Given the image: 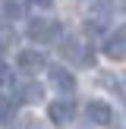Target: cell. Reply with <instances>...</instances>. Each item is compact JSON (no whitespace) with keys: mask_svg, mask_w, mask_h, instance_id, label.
<instances>
[{"mask_svg":"<svg viewBox=\"0 0 126 129\" xmlns=\"http://www.w3.org/2000/svg\"><path fill=\"white\" fill-rule=\"evenodd\" d=\"M19 129H44V126H41V120L28 117V120H22V123H19Z\"/></svg>","mask_w":126,"mask_h":129,"instance_id":"4fadbf2b","label":"cell"},{"mask_svg":"<svg viewBox=\"0 0 126 129\" xmlns=\"http://www.w3.org/2000/svg\"><path fill=\"white\" fill-rule=\"evenodd\" d=\"M85 117H88V123H94V126H110L113 123V107L107 104V101H88L85 104Z\"/></svg>","mask_w":126,"mask_h":129,"instance_id":"52a82bcc","label":"cell"},{"mask_svg":"<svg viewBox=\"0 0 126 129\" xmlns=\"http://www.w3.org/2000/svg\"><path fill=\"white\" fill-rule=\"evenodd\" d=\"M82 129H91V126H82Z\"/></svg>","mask_w":126,"mask_h":129,"instance_id":"9a60e30c","label":"cell"},{"mask_svg":"<svg viewBox=\"0 0 126 129\" xmlns=\"http://www.w3.org/2000/svg\"><path fill=\"white\" fill-rule=\"evenodd\" d=\"M113 13H117V3L113 0H91V10H88V28L98 31L107 28L113 22Z\"/></svg>","mask_w":126,"mask_h":129,"instance_id":"3957f363","label":"cell"},{"mask_svg":"<svg viewBox=\"0 0 126 129\" xmlns=\"http://www.w3.org/2000/svg\"><path fill=\"white\" fill-rule=\"evenodd\" d=\"M25 6L19 3V0H0V19L3 22H16V19H22Z\"/></svg>","mask_w":126,"mask_h":129,"instance_id":"8fae6325","label":"cell"},{"mask_svg":"<svg viewBox=\"0 0 126 129\" xmlns=\"http://www.w3.org/2000/svg\"><path fill=\"white\" fill-rule=\"evenodd\" d=\"M60 54H63V60L76 63V66H91L94 63V50L82 38H73V35H66V41H60Z\"/></svg>","mask_w":126,"mask_h":129,"instance_id":"7a4b0ae2","label":"cell"},{"mask_svg":"<svg viewBox=\"0 0 126 129\" xmlns=\"http://www.w3.org/2000/svg\"><path fill=\"white\" fill-rule=\"evenodd\" d=\"M25 35L35 44H50V41H57V38H63V25L57 22V19H50V16H35L25 25Z\"/></svg>","mask_w":126,"mask_h":129,"instance_id":"6da1fadb","label":"cell"},{"mask_svg":"<svg viewBox=\"0 0 126 129\" xmlns=\"http://www.w3.org/2000/svg\"><path fill=\"white\" fill-rule=\"evenodd\" d=\"M73 117H76V104H73V98H57V101H50V107H47V120L54 126H66V123H73Z\"/></svg>","mask_w":126,"mask_h":129,"instance_id":"5b68a950","label":"cell"},{"mask_svg":"<svg viewBox=\"0 0 126 129\" xmlns=\"http://www.w3.org/2000/svg\"><path fill=\"white\" fill-rule=\"evenodd\" d=\"M44 54L41 50H19L16 54V66L22 69V73H38V69H44Z\"/></svg>","mask_w":126,"mask_h":129,"instance_id":"9c48e42d","label":"cell"},{"mask_svg":"<svg viewBox=\"0 0 126 129\" xmlns=\"http://www.w3.org/2000/svg\"><path fill=\"white\" fill-rule=\"evenodd\" d=\"M13 120H16V101L0 94V126H10Z\"/></svg>","mask_w":126,"mask_h":129,"instance_id":"7c38bea8","label":"cell"},{"mask_svg":"<svg viewBox=\"0 0 126 129\" xmlns=\"http://www.w3.org/2000/svg\"><path fill=\"white\" fill-rule=\"evenodd\" d=\"M101 85H107V91H113V94L126 104V76H120V73H104V76H101Z\"/></svg>","mask_w":126,"mask_h":129,"instance_id":"30bf717a","label":"cell"},{"mask_svg":"<svg viewBox=\"0 0 126 129\" xmlns=\"http://www.w3.org/2000/svg\"><path fill=\"white\" fill-rule=\"evenodd\" d=\"M104 54L110 57V60H123L126 57V25L113 28L110 35L104 38Z\"/></svg>","mask_w":126,"mask_h":129,"instance_id":"ba28073f","label":"cell"},{"mask_svg":"<svg viewBox=\"0 0 126 129\" xmlns=\"http://www.w3.org/2000/svg\"><path fill=\"white\" fill-rule=\"evenodd\" d=\"M41 98H44L41 82H35V79L13 82V101H16V104H38Z\"/></svg>","mask_w":126,"mask_h":129,"instance_id":"277c9868","label":"cell"},{"mask_svg":"<svg viewBox=\"0 0 126 129\" xmlns=\"http://www.w3.org/2000/svg\"><path fill=\"white\" fill-rule=\"evenodd\" d=\"M47 79H50V85H54L63 98H69V94L76 91V76L69 73L66 66H50L47 69Z\"/></svg>","mask_w":126,"mask_h":129,"instance_id":"8992f818","label":"cell"},{"mask_svg":"<svg viewBox=\"0 0 126 129\" xmlns=\"http://www.w3.org/2000/svg\"><path fill=\"white\" fill-rule=\"evenodd\" d=\"M32 3L41 6V10H50V6H54V0H32Z\"/></svg>","mask_w":126,"mask_h":129,"instance_id":"5bb4252c","label":"cell"}]
</instances>
